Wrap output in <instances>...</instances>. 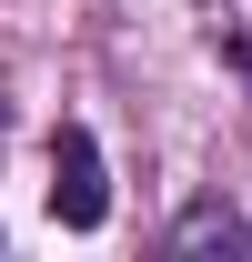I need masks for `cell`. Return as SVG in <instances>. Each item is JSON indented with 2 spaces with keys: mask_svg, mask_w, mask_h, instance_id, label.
Masks as SVG:
<instances>
[{
  "mask_svg": "<svg viewBox=\"0 0 252 262\" xmlns=\"http://www.w3.org/2000/svg\"><path fill=\"white\" fill-rule=\"evenodd\" d=\"M51 222H71V232H101V222H111V171H101V141L81 121L51 131Z\"/></svg>",
  "mask_w": 252,
  "mask_h": 262,
  "instance_id": "obj_1",
  "label": "cell"
},
{
  "mask_svg": "<svg viewBox=\"0 0 252 262\" xmlns=\"http://www.w3.org/2000/svg\"><path fill=\"white\" fill-rule=\"evenodd\" d=\"M232 252V242H242V222H232V212H212V202H202V212H182V232H172V252Z\"/></svg>",
  "mask_w": 252,
  "mask_h": 262,
  "instance_id": "obj_2",
  "label": "cell"
}]
</instances>
